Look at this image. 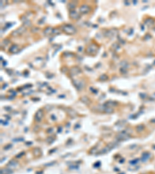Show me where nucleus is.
Masks as SVG:
<instances>
[{
  "label": "nucleus",
  "instance_id": "f03ea898",
  "mask_svg": "<svg viewBox=\"0 0 155 174\" xmlns=\"http://www.w3.org/2000/svg\"><path fill=\"white\" fill-rule=\"evenodd\" d=\"M129 136H130V135L128 133H126V131H124V132H121L120 133H118L117 136H116V138L119 140H121V141H124V140L128 139Z\"/></svg>",
  "mask_w": 155,
  "mask_h": 174
},
{
  "label": "nucleus",
  "instance_id": "5701e85b",
  "mask_svg": "<svg viewBox=\"0 0 155 174\" xmlns=\"http://www.w3.org/2000/svg\"><path fill=\"white\" fill-rule=\"evenodd\" d=\"M59 32V30L58 29H54L53 30V34H56V33H58Z\"/></svg>",
  "mask_w": 155,
  "mask_h": 174
},
{
  "label": "nucleus",
  "instance_id": "4468645a",
  "mask_svg": "<svg viewBox=\"0 0 155 174\" xmlns=\"http://www.w3.org/2000/svg\"><path fill=\"white\" fill-rule=\"evenodd\" d=\"M76 6H77V3L75 2H70V3L68 4V7H69V9H71V11L74 10V9Z\"/></svg>",
  "mask_w": 155,
  "mask_h": 174
},
{
  "label": "nucleus",
  "instance_id": "4be33fe9",
  "mask_svg": "<svg viewBox=\"0 0 155 174\" xmlns=\"http://www.w3.org/2000/svg\"><path fill=\"white\" fill-rule=\"evenodd\" d=\"M54 140V138H53V137H50V138H48L47 139H46V142H47L48 143H51Z\"/></svg>",
  "mask_w": 155,
  "mask_h": 174
},
{
  "label": "nucleus",
  "instance_id": "dca6fc26",
  "mask_svg": "<svg viewBox=\"0 0 155 174\" xmlns=\"http://www.w3.org/2000/svg\"><path fill=\"white\" fill-rule=\"evenodd\" d=\"M68 113L69 115H71V117H74V116H76V115H77L75 111H74L73 110H71V109H68Z\"/></svg>",
  "mask_w": 155,
  "mask_h": 174
},
{
  "label": "nucleus",
  "instance_id": "2eb2a0df",
  "mask_svg": "<svg viewBox=\"0 0 155 174\" xmlns=\"http://www.w3.org/2000/svg\"><path fill=\"white\" fill-rule=\"evenodd\" d=\"M104 111L106 113H112L113 111V109L112 108H109V107H107V106L105 105V108H104Z\"/></svg>",
  "mask_w": 155,
  "mask_h": 174
},
{
  "label": "nucleus",
  "instance_id": "20e7f679",
  "mask_svg": "<svg viewBox=\"0 0 155 174\" xmlns=\"http://www.w3.org/2000/svg\"><path fill=\"white\" fill-rule=\"evenodd\" d=\"M70 17L73 19H78L80 18V14L78 12H76L75 10H72V11L70 12Z\"/></svg>",
  "mask_w": 155,
  "mask_h": 174
},
{
  "label": "nucleus",
  "instance_id": "f3484780",
  "mask_svg": "<svg viewBox=\"0 0 155 174\" xmlns=\"http://www.w3.org/2000/svg\"><path fill=\"white\" fill-rule=\"evenodd\" d=\"M99 79L101 80H102V81H105V80H108V76H107L106 74H102V75H101V76H100Z\"/></svg>",
  "mask_w": 155,
  "mask_h": 174
},
{
  "label": "nucleus",
  "instance_id": "f257e3e1",
  "mask_svg": "<svg viewBox=\"0 0 155 174\" xmlns=\"http://www.w3.org/2000/svg\"><path fill=\"white\" fill-rule=\"evenodd\" d=\"M62 30L68 34H74L76 32V29L71 25H64L62 26Z\"/></svg>",
  "mask_w": 155,
  "mask_h": 174
},
{
  "label": "nucleus",
  "instance_id": "6e6552de",
  "mask_svg": "<svg viewBox=\"0 0 155 174\" xmlns=\"http://www.w3.org/2000/svg\"><path fill=\"white\" fill-rule=\"evenodd\" d=\"M74 84L75 85L78 89H81L82 87H84L85 84L82 81H79V80H73Z\"/></svg>",
  "mask_w": 155,
  "mask_h": 174
},
{
  "label": "nucleus",
  "instance_id": "ddd939ff",
  "mask_svg": "<svg viewBox=\"0 0 155 174\" xmlns=\"http://www.w3.org/2000/svg\"><path fill=\"white\" fill-rule=\"evenodd\" d=\"M12 173V171L9 168H6L4 170H1V174H11Z\"/></svg>",
  "mask_w": 155,
  "mask_h": 174
},
{
  "label": "nucleus",
  "instance_id": "b1692460",
  "mask_svg": "<svg viewBox=\"0 0 155 174\" xmlns=\"http://www.w3.org/2000/svg\"><path fill=\"white\" fill-rule=\"evenodd\" d=\"M52 130H53V129H48V130H47V133H51V132H52Z\"/></svg>",
  "mask_w": 155,
  "mask_h": 174
},
{
  "label": "nucleus",
  "instance_id": "412c9836",
  "mask_svg": "<svg viewBox=\"0 0 155 174\" xmlns=\"http://www.w3.org/2000/svg\"><path fill=\"white\" fill-rule=\"evenodd\" d=\"M9 43H10V41L9 40H7V39H6V40H3V42H2V44H4L5 46H6V45H8V44H9Z\"/></svg>",
  "mask_w": 155,
  "mask_h": 174
},
{
  "label": "nucleus",
  "instance_id": "423d86ee",
  "mask_svg": "<svg viewBox=\"0 0 155 174\" xmlns=\"http://www.w3.org/2000/svg\"><path fill=\"white\" fill-rule=\"evenodd\" d=\"M90 11V7L87 5H82V6L80 7V12L81 13H88Z\"/></svg>",
  "mask_w": 155,
  "mask_h": 174
},
{
  "label": "nucleus",
  "instance_id": "0eeeda50",
  "mask_svg": "<svg viewBox=\"0 0 155 174\" xmlns=\"http://www.w3.org/2000/svg\"><path fill=\"white\" fill-rule=\"evenodd\" d=\"M81 72V69L78 67H73L71 69V74H72V75H76L78 74H80Z\"/></svg>",
  "mask_w": 155,
  "mask_h": 174
},
{
  "label": "nucleus",
  "instance_id": "9d476101",
  "mask_svg": "<svg viewBox=\"0 0 155 174\" xmlns=\"http://www.w3.org/2000/svg\"><path fill=\"white\" fill-rule=\"evenodd\" d=\"M19 50V46L17 45H16V44H13V45L11 46V47L9 48V51L11 52L12 53H16V52Z\"/></svg>",
  "mask_w": 155,
  "mask_h": 174
},
{
  "label": "nucleus",
  "instance_id": "9b49d317",
  "mask_svg": "<svg viewBox=\"0 0 155 174\" xmlns=\"http://www.w3.org/2000/svg\"><path fill=\"white\" fill-rule=\"evenodd\" d=\"M18 165V163L16 162H15V161H11V162H9V163H8V167H9V169H10V170H12V169H14L16 167V166Z\"/></svg>",
  "mask_w": 155,
  "mask_h": 174
},
{
  "label": "nucleus",
  "instance_id": "f8f14e48",
  "mask_svg": "<svg viewBox=\"0 0 155 174\" xmlns=\"http://www.w3.org/2000/svg\"><path fill=\"white\" fill-rule=\"evenodd\" d=\"M117 105V103L115 102H112V101H109V102H107L105 103V106H107V107H114V106Z\"/></svg>",
  "mask_w": 155,
  "mask_h": 174
},
{
  "label": "nucleus",
  "instance_id": "a211bd4d",
  "mask_svg": "<svg viewBox=\"0 0 155 174\" xmlns=\"http://www.w3.org/2000/svg\"><path fill=\"white\" fill-rule=\"evenodd\" d=\"M16 30H17V32H18V33H19V34H21L22 33H23V31L25 30V26H21V27H19V29Z\"/></svg>",
  "mask_w": 155,
  "mask_h": 174
},
{
  "label": "nucleus",
  "instance_id": "7ed1b4c3",
  "mask_svg": "<svg viewBox=\"0 0 155 174\" xmlns=\"http://www.w3.org/2000/svg\"><path fill=\"white\" fill-rule=\"evenodd\" d=\"M86 52L88 53H90V54H95L97 52L96 46L94 45V44H92V45L89 46L86 49Z\"/></svg>",
  "mask_w": 155,
  "mask_h": 174
},
{
  "label": "nucleus",
  "instance_id": "aec40b11",
  "mask_svg": "<svg viewBox=\"0 0 155 174\" xmlns=\"http://www.w3.org/2000/svg\"><path fill=\"white\" fill-rule=\"evenodd\" d=\"M119 47H120V46H119L118 43H113L112 46V49H115V50H117Z\"/></svg>",
  "mask_w": 155,
  "mask_h": 174
},
{
  "label": "nucleus",
  "instance_id": "6ab92c4d",
  "mask_svg": "<svg viewBox=\"0 0 155 174\" xmlns=\"http://www.w3.org/2000/svg\"><path fill=\"white\" fill-rule=\"evenodd\" d=\"M81 102H83L85 104H89V99L87 97H83V98H81Z\"/></svg>",
  "mask_w": 155,
  "mask_h": 174
},
{
  "label": "nucleus",
  "instance_id": "1a4fd4ad",
  "mask_svg": "<svg viewBox=\"0 0 155 174\" xmlns=\"http://www.w3.org/2000/svg\"><path fill=\"white\" fill-rule=\"evenodd\" d=\"M53 28L50 27V26H48L46 27V29L44 30V35L45 36H50V34H53Z\"/></svg>",
  "mask_w": 155,
  "mask_h": 174
},
{
  "label": "nucleus",
  "instance_id": "39448f33",
  "mask_svg": "<svg viewBox=\"0 0 155 174\" xmlns=\"http://www.w3.org/2000/svg\"><path fill=\"white\" fill-rule=\"evenodd\" d=\"M43 116V111H42V110H39V111H37V112H36V114H35V120H36V121H40L41 119H42Z\"/></svg>",
  "mask_w": 155,
  "mask_h": 174
}]
</instances>
